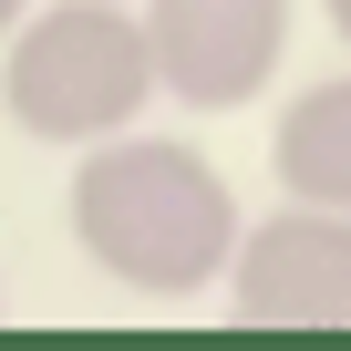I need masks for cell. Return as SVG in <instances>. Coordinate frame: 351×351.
<instances>
[{"mask_svg": "<svg viewBox=\"0 0 351 351\" xmlns=\"http://www.w3.org/2000/svg\"><path fill=\"white\" fill-rule=\"evenodd\" d=\"M21 11H32V0H0V42H11V32H21Z\"/></svg>", "mask_w": 351, "mask_h": 351, "instance_id": "cell-7", "label": "cell"}, {"mask_svg": "<svg viewBox=\"0 0 351 351\" xmlns=\"http://www.w3.org/2000/svg\"><path fill=\"white\" fill-rule=\"evenodd\" d=\"M155 42L145 0H32L21 32L0 42V114L32 145H104L145 124L155 104Z\"/></svg>", "mask_w": 351, "mask_h": 351, "instance_id": "cell-2", "label": "cell"}, {"mask_svg": "<svg viewBox=\"0 0 351 351\" xmlns=\"http://www.w3.org/2000/svg\"><path fill=\"white\" fill-rule=\"evenodd\" d=\"M289 0H145V42H155V83L186 114H238L279 83L289 62Z\"/></svg>", "mask_w": 351, "mask_h": 351, "instance_id": "cell-4", "label": "cell"}, {"mask_svg": "<svg viewBox=\"0 0 351 351\" xmlns=\"http://www.w3.org/2000/svg\"><path fill=\"white\" fill-rule=\"evenodd\" d=\"M269 176L279 197H310V207H351V73H320L279 104L269 124Z\"/></svg>", "mask_w": 351, "mask_h": 351, "instance_id": "cell-5", "label": "cell"}, {"mask_svg": "<svg viewBox=\"0 0 351 351\" xmlns=\"http://www.w3.org/2000/svg\"><path fill=\"white\" fill-rule=\"evenodd\" d=\"M228 310L248 330H351V207L279 197L269 217H248Z\"/></svg>", "mask_w": 351, "mask_h": 351, "instance_id": "cell-3", "label": "cell"}, {"mask_svg": "<svg viewBox=\"0 0 351 351\" xmlns=\"http://www.w3.org/2000/svg\"><path fill=\"white\" fill-rule=\"evenodd\" d=\"M62 207H73L83 258L114 289H134V300H207V289H228L238 238H248L238 186L217 176V155L176 145V134H145V124L83 145Z\"/></svg>", "mask_w": 351, "mask_h": 351, "instance_id": "cell-1", "label": "cell"}, {"mask_svg": "<svg viewBox=\"0 0 351 351\" xmlns=\"http://www.w3.org/2000/svg\"><path fill=\"white\" fill-rule=\"evenodd\" d=\"M320 21L341 32V52H351V0H320Z\"/></svg>", "mask_w": 351, "mask_h": 351, "instance_id": "cell-6", "label": "cell"}]
</instances>
